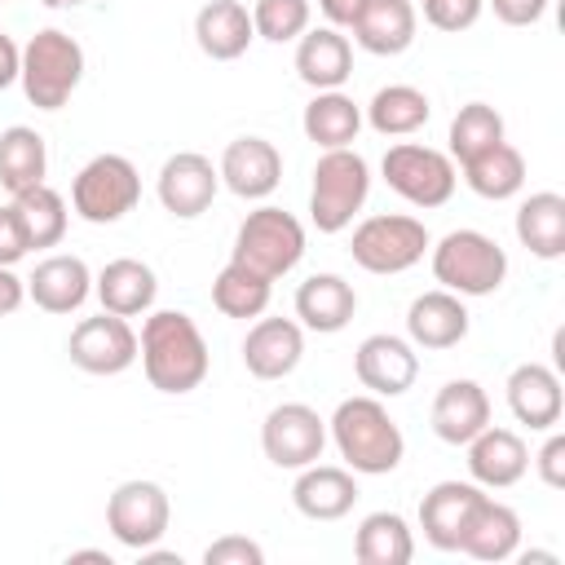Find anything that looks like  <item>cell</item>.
<instances>
[{
  "label": "cell",
  "mask_w": 565,
  "mask_h": 565,
  "mask_svg": "<svg viewBox=\"0 0 565 565\" xmlns=\"http://www.w3.org/2000/svg\"><path fill=\"white\" fill-rule=\"evenodd\" d=\"M137 353H141L146 380L159 393H190L207 380V366H212L203 331L181 309H154L141 327Z\"/></svg>",
  "instance_id": "cell-1"
},
{
  "label": "cell",
  "mask_w": 565,
  "mask_h": 565,
  "mask_svg": "<svg viewBox=\"0 0 565 565\" xmlns=\"http://www.w3.org/2000/svg\"><path fill=\"white\" fill-rule=\"evenodd\" d=\"M331 441L349 463V472L362 477H384L406 455V437L380 397H344L331 415Z\"/></svg>",
  "instance_id": "cell-2"
},
{
  "label": "cell",
  "mask_w": 565,
  "mask_h": 565,
  "mask_svg": "<svg viewBox=\"0 0 565 565\" xmlns=\"http://www.w3.org/2000/svg\"><path fill=\"white\" fill-rule=\"evenodd\" d=\"M22 93L35 110H62L71 102V93L79 88L84 79V49L75 35L49 26V31H35L22 49Z\"/></svg>",
  "instance_id": "cell-3"
},
{
  "label": "cell",
  "mask_w": 565,
  "mask_h": 565,
  "mask_svg": "<svg viewBox=\"0 0 565 565\" xmlns=\"http://www.w3.org/2000/svg\"><path fill=\"white\" fill-rule=\"evenodd\" d=\"M371 194V168L358 150L340 146V150H322V159L313 163V190H309V216L322 234H340L344 225H353V216L362 212Z\"/></svg>",
  "instance_id": "cell-4"
},
{
  "label": "cell",
  "mask_w": 565,
  "mask_h": 565,
  "mask_svg": "<svg viewBox=\"0 0 565 565\" xmlns=\"http://www.w3.org/2000/svg\"><path fill=\"white\" fill-rule=\"evenodd\" d=\"M433 278L455 296H490L508 278V252L481 230H450L433 247Z\"/></svg>",
  "instance_id": "cell-5"
},
{
  "label": "cell",
  "mask_w": 565,
  "mask_h": 565,
  "mask_svg": "<svg viewBox=\"0 0 565 565\" xmlns=\"http://www.w3.org/2000/svg\"><path fill=\"white\" fill-rule=\"evenodd\" d=\"M300 256H305V225L282 207H256L243 216L230 260H238L274 282L282 274H291L300 265Z\"/></svg>",
  "instance_id": "cell-6"
},
{
  "label": "cell",
  "mask_w": 565,
  "mask_h": 565,
  "mask_svg": "<svg viewBox=\"0 0 565 565\" xmlns=\"http://www.w3.org/2000/svg\"><path fill=\"white\" fill-rule=\"evenodd\" d=\"M137 199H141V177H137L132 159H124V154H97L71 181V203L93 225H110V221L128 216L137 207Z\"/></svg>",
  "instance_id": "cell-7"
},
{
  "label": "cell",
  "mask_w": 565,
  "mask_h": 565,
  "mask_svg": "<svg viewBox=\"0 0 565 565\" xmlns=\"http://www.w3.org/2000/svg\"><path fill=\"white\" fill-rule=\"evenodd\" d=\"M384 181L393 194H402L406 203L415 207H441L450 203L455 194V159L433 150V146H415V141H402V146H388L384 150Z\"/></svg>",
  "instance_id": "cell-8"
},
{
  "label": "cell",
  "mask_w": 565,
  "mask_h": 565,
  "mask_svg": "<svg viewBox=\"0 0 565 565\" xmlns=\"http://www.w3.org/2000/svg\"><path fill=\"white\" fill-rule=\"evenodd\" d=\"M353 260L366 269V274H402L411 265L424 260L428 252V230L424 221L415 216H366L358 230H353V243H349Z\"/></svg>",
  "instance_id": "cell-9"
},
{
  "label": "cell",
  "mask_w": 565,
  "mask_h": 565,
  "mask_svg": "<svg viewBox=\"0 0 565 565\" xmlns=\"http://www.w3.org/2000/svg\"><path fill=\"white\" fill-rule=\"evenodd\" d=\"M260 446L274 468H309L322 459L327 446V419L305 402H282L260 424Z\"/></svg>",
  "instance_id": "cell-10"
},
{
  "label": "cell",
  "mask_w": 565,
  "mask_h": 565,
  "mask_svg": "<svg viewBox=\"0 0 565 565\" xmlns=\"http://www.w3.org/2000/svg\"><path fill=\"white\" fill-rule=\"evenodd\" d=\"M168 521H172V503L154 481H124L106 499V525L132 552L154 547L168 534Z\"/></svg>",
  "instance_id": "cell-11"
},
{
  "label": "cell",
  "mask_w": 565,
  "mask_h": 565,
  "mask_svg": "<svg viewBox=\"0 0 565 565\" xmlns=\"http://www.w3.org/2000/svg\"><path fill=\"white\" fill-rule=\"evenodd\" d=\"M66 353L88 375H119V371H128L137 362V331L128 327V318L102 309L97 318H84L71 331Z\"/></svg>",
  "instance_id": "cell-12"
},
{
  "label": "cell",
  "mask_w": 565,
  "mask_h": 565,
  "mask_svg": "<svg viewBox=\"0 0 565 565\" xmlns=\"http://www.w3.org/2000/svg\"><path fill=\"white\" fill-rule=\"evenodd\" d=\"M353 371L362 380V388H371L375 397H402L415 375H419V353L411 340L402 335H366L353 353Z\"/></svg>",
  "instance_id": "cell-13"
},
{
  "label": "cell",
  "mask_w": 565,
  "mask_h": 565,
  "mask_svg": "<svg viewBox=\"0 0 565 565\" xmlns=\"http://www.w3.org/2000/svg\"><path fill=\"white\" fill-rule=\"evenodd\" d=\"M216 185H221V172L199 150H181L159 168V203L181 221L203 216L216 199Z\"/></svg>",
  "instance_id": "cell-14"
},
{
  "label": "cell",
  "mask_w": 565,
  "mask_h": 565,
  "mask_svg": "<svg viewBox=\"0 0 565 565\" xmlns=\"http://www.w3.org/2000/svg\"><path fill=\"white\" fill-rule=\"evenodd\" d=\"M221 181L238 194V199H265L278 190L282 181V154L274 141L265 137H234L221 154Z\"/></svg>",
  "instance_id": "cell-15"
},
{
  "label": "cell",
  "mask_w": 565,
  "mask_h": 565,
  "mask_svg": "<svg viewBox=\"0 0 565 565\" xmlns=\"http://www.w3.org/2000/svg\"><path fill=\"white\" fill-rule=\"evenodd\" d=\"M305 358V331L291 318H260L243 340V366L256 380H282Z\"/></svg>",
  "instance_id": "cell-16"
},
{
  "label": "cell",
  "mask_w": 565,
  "mask_h": 565,
  "mask_svg": "<svg viewBox=\"0 0 565 565\" xmlns=\"http://www.w3.org/2000/svg\"><path fill=\"white\" fill-rule=\"evenodd\" d=\"M486 490L477 481H437L419 503V530L437 552H459L468 512L477 508Z\"/></svg>",
  "instance_id": "cell-17"
},
{
  "label": "cell",
  "mask_w": 565,
  "mask_h": 565,
  "mask_svg": "<svg viewBox=\"0 0 565 565\" xmlns=\"http://www.w3.org/2000/svg\"><path fill=\"white\" fill-rule=\"evenodd\" d=\"M525 468H530V450H525V441H521L512 428L486 424V428L468 441V472H472V481L486 486V490H508V486H516V481L525 477Z\"/></svg>",
  "instance_id": "cell-18"
},
{
  "label": "cell",
  "mask_w": 565,
  "mask_h": 565,
  "mask_svg": "<svg viewBox=\"0 0 565 565\" xmlns=\"http://www.w3.org/2000/svg\"><path fill=\"white\" fill-rule=\"evenodd\" d=\"M353 40L375 53V57H397L415 44V4L411 0H362V9L353 13Z\"/></svg>",
  "instance_id": "cell-19"
},
{
  "label": "cell",
  "mask_w": 565,
  "mask_h": 565,
  "mask_svg": "<svg viewBox=\"0 0 565 565\" xmlns=\"http://www.w3.org/2000/svg\"><path fill=\"white\" fill-rule=\"evenodd\" d=\"M561 375L543 362H521L512 375H508V411L525 424V428H556L561 424Z\"/></svg>",
  "instance_id": "cell-20"
},
{
  "label": "cell",
  "mask_w": 565,
  "mask_h": 565,
  "mask_svg": "<svg viewBox=\"0 0 565 565\" xmlns=\"http://www.w3.org/2000/svg\"><path fill=\"white\" fill-rule=\"evenodd\" d=\"M291 503L300 516L309 521H340L353 512L358 503V481L349 468H335V463H309L300 468L296 486H291Z\"/></svg>",
  "instance_id": "cell-21"
},
{
  "label": "cell",
  "mask_w": 565,
  "mask_h": 565,
  "mask_svg": "<svg viewBox=\"0 0 565 565\" xmlns=\"http://www.w3.org/2000/svg\"><path fill=\"white\" fill-rule=\"evenodd\" d=\"M406 335H411V344H419V349H455V344L468 335L463 296H455V291H446V287L415 296L411 309H406Z\"/></svg>",
  "instance_id": "cell-22"
},
{
  "label": "cell",
  "mask_w": 565,
  "mask_h": 565,
  "mask_svg": "<svg viewBox=\"0 0 565 565\" xmlns=\"http://www.w3.org/2000/svg\"><path fill=\"white\" fill-rule=\"evenodd\" d=\"M490 424V397L477 380H450L433 397V433L446 446H468Z\"/></svg>",
  "instance_id": "cell-23"
},
{
  "label": "cell",
  "mask_w": 565,
  "mask_h": 565,
  "mask_svg": "<svg viewBox=\"0 0 565 565\" xmlns=\"http://www.w3.org/2000/svg\"><path fill=\"white\" fill-rule=\"evenodd\" d=\"M194 40L212 62H234L247 53V44L256 40L252 26V9L238 0H207L194 13Z\"/></svg>",
  "instance_id": "cell-24"
},
{
  "label": "cell",
  "mask_w": 565,
  "mask_h": 565,
  "mask_svg": "<svg viewBox=\"0 0 565 565\" xmlns=\"http://www.w3.org/2000/svg\"><path fill=\"white\" fill-rule=\"evenodd\" d=\"M516 547H521V516L508 503L481 494L477 508L468 512L459 552H468L477 561H508V556H516Z\"/></svg>",
  "instance_id": "cell-25"
},
{
  "label": "cell",
  "mask_w": 565,
  "mask_h": 565,
  "mask_svg": "<svg viewBox=\"0 0 565 565\" xmlns=\"http://www.w3.org/2000/svg\"><path fill=\"white\" fill-rule=\"evenodd\" d=\"M353 313H358V291L340 274H313L296 291V318L309 331H322V335L344 331L353 322Z\"/></svg>",
  "instance_id": "cell-26"
},
{
  "label": "cell",
  "mask_w": 565,
  "mask_h": 565,
  "mask_svg": "<svg viewBox=\"0 0 565 565\" xmlns=\"http://www.w3.org/2000/svg\"><path fill=\"white\" fill-rule=\"evenodd\" d=\"M296 75H300L313 93L340 88V84L353 75V49H349V40H344L335 26H313V31H305L300 44H296Z\"/></svg>",
  "instance_id": "cell-27"
},
{
  "label": "cell",
  "mask_w": 565,
  "mask_h": 565,
  "mask_svg": "<svg viewBox=\"0 0 565 565\" xmlns=\"http://www.w3.org/2000/svg\"><path fill=\"white\" fill-rule=\"evenodd\" d=\"M93 291V274L79 256H49L35 265V274L26 278V296L44 309V313H71L88 300Z\"/></svg>",
  "instance_id": "cell-28"
},
{
  "label": "cell",
  "mask_w": 565,
  "mask_h": 565,
  "mask_svg": "<svg viewBox=\"0 0 565 565\" xmlns=\"http://www.w3.org/2000/svg\"><path fill=\"white\" fill-rule=\"evenodd\" d=\"M93 291L102 300L106 313H119V318H137L154 305V269L146 260H132V256H119V260H106L102 274L93 278Z\"/></svg>",
  "instance_id": "cell-29"
},
{
  "label": "cell",
  "mask_w": 565,
  "mask_h": 565,
  "mask_svg": "<svg viewBox=\"0 0 565 565\" xmlns=\"http://www.w3.org/2000/svg\"><path fill=\"white\" fill-rule=\"evenodd\" d=\"M516 238L539 260L565 256V199L556 190H539L516 207Z\"/></svg>",
  "instance_id": "cell-30"
},
{
  "label": "cell",
  "mask_w": 565,
  "mask_h": 565,
  "mask_svg": "<svg viewBox=\"0 0 565 565\" xmlns=\"http://www.w3.org/2000/svg\"><path fill=\"white\" fill-rule=\"evenodd\" d=\"M300 128L313 146L322 150H340V146H353L358 141V128H362V106L353 97H344L340 88H327L318 93L305 115H300Z\"/></svg>",
  "instance_id": "cell-31"
},
{
  "label": "cell",
  "mask_w": 565,
  "mask_h": 565,
  "mask_svg": "<svg viewBox=\"0 0 565 565\" xmlns=\"http://www.w3.org/2000/svg\"><path fill=\"white\" fill-rule=\"evenodd\" d=\"M44 168H49V150H44V137L26 124H13L0 132V185L9 194H22L31 185L44 181Z\"/></svg>",
  "instance_id": "cell-32"
},
{
  "label": "cell",
  "mask_w": 565,
  "mask_h": 565,
  "mask_svg": "<svg viewBox=\"0 0 565 565\" xmlns=\"http://www.w3.org/2000/svg\"><path fill=\"white\" fill-rule=\"evenodd\" d=\"M353 556L362 565H406L415 556L411 525L397 512H371V516H362V525L353 534Z\"/></svg>",
  "instance_id": "cell-33"
},
{
  "label": "cell",
  "mask_w": 565,
  "mask_h": 565,
  "mask_svg": "<svg viewBox=\"0 0 565 565\" xmlns=\"http://www.w3.org/2000/svg\"><path fill=\"white\" fill-rule=\"evenodd\" d=\"M428 115H433V106L415 84H388L366 106V119L380 137H411L428 124Z\"/></svg>",
  "instance_id": "cell-34"
},
{
  "label": "cell",
  "mask_w": 565,
  "mask_h": 565,
  "mask_svg": "<svg viewBox=\"0 0 565 565\" xmlns=\"http://www.w3.org/2000/svg\"><path fill=\"white\" fill-rule=\"evenodd\" d=\"M463 181H468L472 194H481V199H490V203L512 199V194L525 185V159H521L516 146L499 141V146H490L486 154H477L472 163H463Z\"/></svg>",
  "instance_id": "cell-35"
},
{
  "label": "cell",
  "mask_w": 565,
  "mask_h": 565,
  "mask_svg": "<svg viewBox=\"0 0 565 565\" xmlns=\"http://www.w3.org/2000/svg\"><path fill=\"white\" fill-rule=\"evenodd\" d=\"M212 305L225 318H260L269 309V278H260L256 269L230 260L212 282Z\"/></svg>",
  "instance_id": "cell-36"
},
{
  "label": "cell",
  "mask_w": 565,
  "mask_h": 565,
  "mask_svg": "<svg viewBox=\"0 0 565 565\" xmlns=\"http://www.w3.org/2000/svg\"><path fill=\"white\" fill-rule=\"evenodd\" d=\"M499 141H503V115L486 102H468L450 119V159H459V168L472 163L477 154H486Z\"/></svg>",
  "instance_id": "cell-37"
},
{
  "label": "cell",
  "mask_w": 565,
  "mask_h": 565,
  "mask_svg": "<svg viewBox=\"0 0 565 565\" xmlns=\"http://www.w3.org/2000/svg\"><path fill=\"white\" fill-rule=\"evenodd\" d=\"M13 207H18L22 225H26L31 247H57L66 238V203H62V194L53 185L40 181V185L13 194Z\"/></svg>",
  "instance_id": "cell-38"
},
{
  "label": "cell",
  "mask_w": 565,
  "mask_h": 565,
  "mask_svg": "<svg viewBox=\"0 0 565 565\" xmlns=\"http://www.w3.org/2000/svg\"><path fill=\"white\" fill-rule=\"evenodd\" d=\"M252 26L269 44L300 40L309 31V0H256L252 4Z\"/></svg>",
  "instance_id": "cell-39"
},
{
  "label": "cell",
  "mask_w": 565,
  "mask_h": 565,
  "mask_svg": "<svg viewBox=\"0 0 565 565\" xmlns=\"http://www.w3.org/2000/svg\"><path fill=\"white\" fill-rule=\"evenodd\" d=\"M481 9H486V0H428V4H424V18H428L437 31L459 35V31H468V26L481 18Z\"/></svg>",
  "instance_id": "cell-40"
},
{
  "label": "cell",
  "mask_w": 565,
  "mask_h": 565,
  "mask_svg": "<svg viewBox=\"0 0 565 565\" xmlns=\"http://www.w3.org/2000/svg\"><path fill=\"white\" fill-rule=\"evenodd\" d=\"M203 565H265V552H260V543H252L243 534H225V539L207 543Z\"/></svg>",
  "instance_id": "cell-41"
},
{
  "label": "cell",
  "mask_w": 565,
  "mask_h": 565,
  "mask_svg": "<svg viewBox=\"0 0 565 565\" xmlns=\"http://www.w3.org/2000/svg\"><path fill=\"white\" fill-rule=\"evenodd\" d=\"M26 252H31L26 225H22L18 207H13V203H4V207H0V265H18Z\"/></svg>",
  "instance_id": "cell-42"
},
{
  "label": "cell",
  "mask_w": 565,
  "mask_h": 565,
  "mask_svg": "<svg viewBox=\"0 0 565 565\" xmlns=\"http://www.w3.org/2000/svg\"><path fill=\"white\" fill-rule=\"evenodd\" d=\"M547 433H552V428H547ZM534 468H539L543 486H552V490L565 486V433H552V437L543 441V450L534 455Z\"/></svg>",
  "instance_id": "cell-43"
},
{
  "label": "cell",
  "mask_w": 565,
  "mask_h": 565,
  "mask_svg": "<svg viewBox=\"0 0 565 565\" xmlns=\"http://www.w3.org/2000/svg\"><path fill=\"white\" fill-rule=\"evenodd\" d=\"M490 9L508 26H534L547 13V0H490Z\"/></svg>",
  "instance_id": "cell-44"
},
{
  "label": "cell",
  "mask_w": 565,
  "mask_h": 565,
  "mask_svg": "<svg viewBox=\"0 0 565 565\" xmlns=\"http://www.w3.org/2000/svg\"><path fill=\"white\" fill-rule=\"evenodd\" d=\"M26 300V282L13 274V265H0V318H9Z\"/></svg>",
  "instance_id": "cell-45"
},
{
  "label": "cell",
  "mask_w": 565,
  "mask_h": 565,
  "mask_svg": "<svg viewBox=\"0 0 565 565\" xmlns=\"http://www.w3.org/2000/svg\"><path fill=\"white\" fill-rule=\"evenodd\" d=\"M18 71H22V49L0 31V93L18 79Z\"/></svg>",
  "instance_id": "cell-46"
},
{
  "label": "cell",
  "mask_w": 565,
  "mask_h": 565,
  "mask_svg": "<svg viewBox=\"0 0 565 565\" xmlns=\"http://www.w3.org/2000/svg\"><path fill=\"white\" fill-rule=\"evenodd\" d=\"M318 9H322V18H327L331 26H349L353 13L362 9V0H318Z\"/></svg>",
  "instance_id": "cell-47"
},
{
  "label": "cell",
  "mask_w": 565,
  "mask_h": 565,
  "mask_svg": "<svg viewBox=\"0 0 565 565\" xmlns=\"http://www.w3.org/2000/svg\"><path fill=\"white\" fill-rule=\"evenodd\" d=\"M71 561H97V565H110V556H106V552H97V547H84V552H71Z\"/></svg>",
  "instance_id": "cell-48"
},
{
  "label": "cell",
  "mask_w": 565,
  "mask_h": 565,
  "mask_svg": "<svg viewBox=\"0 0 565 565\" xmlns=\"http://www.w3.org/2000/svg\"><path fill=\"white\" fill-rule=\"evenodd\" d=\"M40 4H49V9H75V4H88V0H40Z\"/></svg>",
  "instance_id": "cell-49"
},
{
  "label": "cell",
  "mask_w": 565,
  "mask_h": 565,
  "mask_svg": "<svg viewBox=\"0 0 565 565\" xmlns=\"http://www.w3.org/2000/svg\"><path fill=\"white\" fill-rule=\"evenodd\" d=\"M419 4H428V0H419Z\"/></svg>",
  "instance_id": "cell-50"
},
{
  "label": "cell",
  "mask_w": 565,
  "mask_h": 565,
  "mask_svg": "<svg viewBox=\"0 0 565 565\" xmlns=\"http://www.w3.org/2000/svg\"><path fill=\"white\" fill-rule=\"evenodd\" d=\"M0 4H4V0H0Z\"/></svg>",
  "instance_id": "cell-51"
}]
</instances>
